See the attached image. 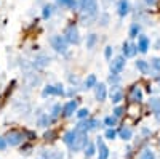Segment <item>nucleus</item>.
I'll return each mask as SVG.
<instances>
[{"label": "nucleus", "mask_w": 160, "mask_h": 159, "mask_svg": "<svg viewBox=\"0 0 160 159\" xmlns=\"http://www.w3.org/2000/svg\"><path fill=\"white\" fill-rule=\"evenodd\" d=\"M78 7L82 11V19L85 24H90L98 15V0H78Z\"/></svg>", "instance_id": "1"}, {"label": "nucleus", "mask_w": 160, "mask_h": 159, "mask_svg": "<svg viewBox=\"0 0 160 159\" xmlns=\"http://www.w3.org/2000/svg\"><path fill=\"white\" fill-rule=\"evenodd\" d=\"M5 140L8 143V146H19V145H22V141L26 140V137H24V132L10 130L5 135Z\"/></svg>", "instance_id": "2"}, {"label": "nucleus", "mask_w": 160, "mask_h": 159, "mask_svg": "<svg viewBox=\"0 0 160 159\" xmlns=\"http://www.w3.org/2000/svg\"><path fill=\"white\" fill-rule=\"evenodd\" d=\"M78 132V130H77ZM87 145H88V134H85V132H78L77 134V138L74 141V145L69 148L72 153H77V151H82L87 148Z\"/></svg>", "instance_id": "3"}, {"label": "nucleus", "mask_w": 160, "mask_h": 159, "mask_svg": "<svg viewBox=\"0 0 160 159\" xmlns=\"http://www.w3.org/2000/svg\"><path fill=\"white\" fill-rule=\"evenodd\" d=\"M64 39L68 40V44H74L77 45L80 42V35H78V29L75 24H69L68 28L64 29Z\"/></svg>", "instance_id": "4"}, {"label": "nucleus", "mask_w": 160, "mask_h": 159, "mask_svg": "<svg viewBox=\"0 0 160 159\" xmlns=\"http://www.w3.org/2000/svg\"><path fill=\"white\" fill-rule=\"evenodd\" d=\"M50 44L58 53H66L68 51V40L64 39V35H53L50 39Z\"/></svg>", "instance_id": "5"}, {"label": "nucleus", "mask_w": 160, "mask_h": 159, "mask_svg": "<svg viewBox=\"0 0 160 159\" xmlns=\"http://www.w3.org/2000/svg\"><path fill=\"white\" fill-rule=\"evenodd\" d=\"M99 125V122L96 121V119H83V121H80L78 122V125L75 127V130H78V132H85V134H88L90 130H95L96 127Z\"/></svg>", "instance_id": "6"}, {"label": "nucleus", "mask_w": 160, "mask_h": 159, "mask_svg": "<svg viewBox=\"0 0 160 159\" xmlns=\"http://www.w3.org/2000/svg\"><path fill=\"white\" fill-rule=\"evenodd\" d=\"M125 64H127L125 56H122V55H120V56H115V58L111 61V74L118 76L120 72L125 69Z\"/></svg>", "instance_id": "7"}, {"label": "nucleus", "mask_w": 160, "mask_h": 159, "mask_svg": "<svg viewBox=\"0 0 160 159\" xmlns=\"http://www.w3.org/2000/svg\"><path fill=\"white\" fill-rule=\"evenodd\" d=\"M50 95H56V97H64L66 92H64V87L61 84H56V85H47L42 92V97H50Z\"/></svg>", "instance_id": "8"}, {"label": "nucleus", "mask_w": 160, "mask_h": 159, "mask_svg": "<svg viewBox=\"0 0 160 159\" xmlns=\"http://www.w3.org/2000/svg\"><path fill=\"white\" fill-rule=\"evenodd\" d=\"M96 146H98V159H109V148L106 146V143L101 137H98L96 140Z\"/></svg>", "instance_id": "9"}, {"label": "nucleus", "mask_w": 160, "mask_h": 159, "mask_svg": "<svg viewBox=\"0 0 160 159\" xmlns=\"http://www.w3.org/2000/svg\"><path fill=\"white\" fill-rule=\"evenodd\" d=\"M128 100H130L131 103H136V104H139V101L142 100V90H141L138 85H133V87L130 88Z\"/></svg>", "instance_id": "10"}, {"label": "nucleus", "mask_w": 160, "mask_h": 159, "mask_svg": "<svg viewBox=\"0 0 160 159\" xmlns=\"http://www.w3.org/2000/svg\"><path fill=\"white\" fill-rule=\"evenodd\" d=\"M95 97L98 101H104L106 98H108V88H106V84L99 82L95 85Z\"/></svg>", "instance_id": "11"}, {"label": "nucleus", "mask_w": 160, "mask_h": 159, "mask_svg": "<svg viewBox=\"0 0 160 159\" xmlns=\"http://www.w3.org/2000/svg\"><path fill=\"white\" fill-rule=\"evenodd\" d=\"M109 97H111L112 103H120L123 100V92H122V88H120V85H112Z\"/></svg>", "instance_id": "12"}, {"label": "nucleus", "mask_w": 160, "mask_h": 159, "mask_svg": "<svg viewBox=\"0 0 160 159\" xmlns=\"http://www.w3.org/2000/svg\"><path fill=\"white\" fill-rule=\"evenodd\" d=\"M138 53V45L131 44V42H125L123 44V56L125 58H133Z\"/></svg>", "instance_id": "13"}, {"label": "nucleus", "mask_w": 160, "mask_h": 159, "mask_svg": "<svg viewBox=\"0 0 160 159\" xmlns=\"http://www.w3.org/2000/svg\"><path fill=\"white\" fill-rule=\"evenodd\" d=\"M75 111H77V100H71L62 106V114L66 117H71Z\"/></svg>", "instance_id": "14"}, {"label": "nucleus", "mask_w": 160, "mask_h": 159, "mask_svg": "<svg viewBox=\"0 0 160 159\" xmlns=\"http://www.w3.org/2000/svg\"><path fill=\"white\" fill-rule=\"evenodd\" d=\"M42 159H64V156L58 150H43L42 151Z\"/></svg>", "instance_id": "15"}, {"label": "nucleus", "mask_w": 160, "mask_h": 159, "mask_svg": "<svg viewBox=\"0 0 160 159\" xmlns=\"http://www.w3.org/2000/svg\"><path fill=\"white\" fill-rule=\"evenodd\" d=\"M77 134H78V132H77L75 129H74V130H69V132H66V134L62 135V141L71 148L72 145H74V141H75V138H77Z\"/></svg>", "instance_id": "16"}, {"label": "nucleus", "mask_w": 160, "mask_h": 159, "mask_svg": "<svg viewBox=\"0 0 160 159\" xmlns=\"http://www.w3.org/2000/svg\"><path fill=\"white\" fill-rule=\"evenodd\" d=\"M149 45H151V42H149L148 35H139L138 37V51L146 53V51H148V48H149Z\"/></svg>", "instance_id": "17"}, {"label": "nucleus", "mask_w": 160, "mask_h": 159, "mask_svg": "<svg viewBox=\"0 0 160 159\" xmlns=\"http://www.w3.org/2000/svg\"><path fill=\"white\" fill-rule=\"evenodd\" d=\"M125 113L130 116V117H133V119H138L139 117V114H141V108H139V104H136V103H131L128 108L125 109Z\"/></svg>", "instance_id": "18"}, {"label": "nucleus", "mask_w": 160, "mask_h": 159, "mask_svg": "<svg viewBox=\"0 0 160 159\" xmlns=\"http://www.w3.org/2000/svg\"><path fill=\"white\" fill-rule=\"evenodd\" d=\"M48 63H50V56L48 55H38L34 60V68H45Z\"/></svg>", "instance_id": "19"}, {"label": "nucleus", "mask_w": 160, "mask_h": 159, "mask_svg": "<svg viewBox=\"0 0 160 159\" xmlns=\"http://www.w3.org/2000/svg\"><path fill=\"white\" fill-rule=\"evenodd\" d=\"M136 68H138V71L141 74H148L151 71V64L146 61V60H138L136 61Z\"/></svg>", "instance_id": "20"}, {"label": "nucleus", "mask_w": 160, "mask_h": 159, "mask_svg": "<svg viewBox=\"0 0 160 159\" xmlns=\"http://www.w3.org/2000/svg\"><path fill=\"white\" fill-rule=\"evenodd\" d=\"M128 11H130V3H128V0H120V2H118V15L123 18V16L128 15Z\"/></svg>", "instance_id": "21"}, {"label": "nucleus", "mask_w": 160, "mask_h": 159, "mask_svg": "<svg viewBox=\"0 0 160 159\" xmlns=\"http://www.w3.org/2000/svg\"><path fill=\"white\" fill-rule=\"evenodd\" d=\"M118 135H120V138H122V140L128 141V140H131V137H133V132H131V129H128V127H123V129H120Z\"/></svg>", "instance_id": "22"}, {"label": "nucleus", "mask_w": 160, "mask_h": 159, "mask_svg": "<svg viewBox=\"0 0 160 159\" xmlns=\"http://www.w3.org/2000/svg\"><path fill=\"white\" fill-rule=\"evenodd\" d=\"M53 121H55V119H53L50 114H43L42 117L38 119V125H40V127H48Z\"/></svg>", "instance_id": "23"}, {"label": "nucleus", "mask_w": 160, "mask_h": 159, "mask_svg": "<svg viewBox=\"0 0 160 159\" xmlns=\"http://www.w3.org/2000/svg\"><path fill=\"white\" fill-rule=\"evenodd\" d=\"M96 84H98V82H96V76H95V74H90V76L87 77V81H85V87H83V88H95Z\"/></svg>", "instance_id": "24"}, {"label": "nucleus", "mask_w": 160, "mask_h": 159, "mask_svg": "<svg viewBox=\"0 0 160 159\" xmlns=\"http://www.w3.org/2000/svg\"><path fill=\"white\" fill-rule=\"evenodd\" d=\"M139 31H141V26H139L138 23H133V24L130 26V37H131V39L138 37V35H139Z\"/></svg>", "instance_id": "25"}, {"label": "nucleus", "mask_w": 160, "mask_h": 159, "mask_svg": "<svg viewBox=\"0 0 160 159\" xmlns=\"http://www.w3.org/2000/svg\"><path fill=\"white\" fill-rule=\"evenodd\" d=\"M96 42H98V35H96V34H90V35L87 37V48L91 50L93 47L96 45Z\"/></svg>", "instance_id": "26"}, {"label": "nucleus", "mask_w": 160, "mask_h": 159, "mask_svg": "<svg viewBox=\"0 0 160 159\" xmlns=\"http://www.w3.org/2000/svg\"><path fill=\"white\" fill-rule=\"evenodd\" d=\"M95 153H96V146H95L93 143H88L87 148H85V157L90 159L91 156H95Z\"/></svg>", "instance_id": "27"}, {"label": "nucleus", "mask_w": 160, "mask_h": 159, "mask_svg": "<svg viewBox=\"0 0 160 159\" xmlns=\"http://www.w3.org/2000/svg\"><path fill=\"white\" fill-rule=\"evenodd\" d=\"M61 7H68V8H75L77 7V0H56Z\"/></svg>", "instance_id": "28"}, {"label": "nucleus", "mask_w": 160, "mask_h": 159, "mask_svg": "<svg viewBox=\"0 0 160 159\" xmlns=\"http://www.w3.org/2000/svg\"><path fill=\"white\" fill-rule=\"evenodd\" d=\"M117 119L118 117H115V116H108L104 119V124L108 125L109 129H114V125H117Z\"/></svg>", "instance_id": "29"}, {"label": "nucleus", "mask_w": 160, "mask_h": 159, "mask_svg": "<svg viewBox=\"0 0 160 159\" xmlns=\"http://www.w3.org/2000/svg\"><path fill=\"white\" fill-rule=\"evenodd\" d=\"M61 111H62V106L58 103V104H55V106H53V109H51V113H50V116L53 117V119H56L59 114H61Z\"/></svg>", "instance_id": "30"}, {"label": "nucleus", "mask_w": 160, "mask_h": 159, "mask_svg": "<svg viewBox=\"0 0 160 159\" xmlns=\"http://www.w3.org/2000/svg\"><path fill=\"white\" fill-rule=\"evenodd\" d=\"M139 159H155V156H154V153L151 151V150H142V153L139 154Z\"/></svg>", "instance_id": "31"}, {"label": "nucleus", "mask_w": 160, "mask_h": 159, "mask_svg": "<svg viewBox=\"0 0 160 159\" xmlns=\"http://www.w3.org/2000/svg\"><path fill=\"white\" fill-rule=\"evenodd\" d=\"M88 114H90V111H88L87 108H82V109H78V111H77V117L80 119V121H83V119H88Z\"/></svg>", "instance_id": "32"}, {"label": "nucleus", "mask_w": 160, "mask_h": 159, "mask_svg": "<svg viewBox=\"0 0 160 159\" xmlns=\"http://www.w3.org/2000/svg\"><path fill=\"white\" fill-rule=\"evenodd\" d=\"M51 13H53V7H51V5H45V7H43V11H42L43 18L48 19V18L51 16Z\"/></svg>", "instance_id": "33"}, {"label": "nucleus", "mask_w": 160, "mask_h": 159, "mask_svg": "<svg viewBox=\"0 0 160 159\" xmlns=\"http://www.w3.org/2000/svg\"><path fill=\"white\" fill-rule=\"evenodd\" d=\"M149 104H151V108H152L155 113H158V111H160V109H158V108H160V100H158V98H152Z\"/></svg>", "instance_id": "34"}, {"label": "nucleus", "mask_w": 160, "mask_h": 159, "mask_svg": "<svg viewBox=\"0 0 160 159\" xmlns=\"http://www.w3.org/2000/svg\"><path fill=\"white\" fill-rule=\"evenodd\" d=\"M104 137L108 138V140H114L117 137V132L114 129H108V130H106V134H104Z\"/></svg>", "instance_id": "35"}, {"label": "nucleus", "mask_w": 160, "mask_h": 159, "mask_svg": "<svg viewBox=\"0 0 160 159\" xmlns=\"http://www.w3.org/2000/svg\"><path fill=\"white\" fill-rule=\"evenodd\" d=\"M43 138H45V140H50V141L55 140V138H56V132H55V130H47L45 135H43Z\"/></svg>", "instance_id": "36"}, {"label": "nucleus", "mask_w": 160, "mask_h": 159, "mask_svg": "<svg viewBox=\"0 0 160 159\" xmlns=\"http://www.w3.org/2000/svg\"><path fill=\"white\" fill-rule=\"evenodd\" d=\"M151 66H152L155 71H160V58H158V56L152 58V60H151Z\"/></svg>", "instance_id": "37"}, {"label": "nucleus", "mask_w": 160, "mask_h": 159, "mask_svg": "<svg viewBox=\"0 0 160 159\" xmlns=\"http://www.w3.org/2000/svg\"><path fill=\"white\" fill-rule=\"evenodd\" d=\"M112 51H114V48H112L111 45H108V47L104 48V56L108 58V60H111V58H112Z\"/></svg>", "instance_id": "38"}, {"label": "nucleus", "mask_w": 160, "mask_h": 159, "mask_svg": "<svg viewBox=\"0 0 160 159\" xmlns=\"http://www.w3.org/2000/svg\"><path fill=\"white\" fill-rule=\"evenodd\" d=\"M125 114V108H122V106H117V108L114 109V116L115 117H120V116H123Z\"/></svg>", "instance_id": "39"}, {"label": "nucleus", "mask_w": 160, "mask_h": 159, "mask_svg": "<svg viewBox=\"0 0 160 159\" xmlns=\"http://www.w3.org/2000/svg\"><path fill=\"white\" fill-rule=\"evenodd\" d=\"M109 82H111L112 85H118V82H120V77H118V76L111 74V76H109Z\"/></svg>", "instance_id": "40"}, {"label": "nucleus", "mask_w": 160, "mask_h": 159, "mask_svg": "<svg viewBox=\"0 0 160 159\" xmlns=\"http://www.w3.org/2000/svg\"><path fill=\"white\" fill-rule=\"evenodd\" d=\"M7 146H8V143H7L5 137H0V151H5Z\"/></svg>", "instance_id": "41"}, {"label": "nucleus", "mask_w": 160, "mask_h": 159, "mask_svg": "<svg viewBox=\"0 0 160 159\" xmlns=\"http://www.w3.org/2000/svg\"><path fill=\"white\" fill-rule=\"evenodd\" d=\"M24 137L28 138V140H34L35 138V134H34V132H31V130H26L24 132Z\"/></svg>", "instance_id": "42"}, {"label": "nucleus", "mask_w": 160, "mask_h": 159, "mask_svg": "<svg viewBox=\"0 0 160 159\" xmlns=\"http://www.w3.org/2000/svg\"><path fill=\"white\" fill-rule=\"evenodd\" d=\"M144 2H146V5H149V7H157L158 0H144Z\"/></svg>", "instance_id": "43"}, {"label": "nucleus", "mask_w": 160, "mask_h": 159, "mask_svg": "<svg viewBox=\"0 0 160 159\" xmlns=\"http://www.w3.org/2000/svg\"><path fill=\"white\" fill-rule=\"evenodd\" d=\"M101 21H102V23H101V24H102V26H106V24H108V15H104V16H102V19H101Z\"/></svg>", "instance_id": "44"}, {"label": "nucleus", "mask_w": 160, "mask_h": 159, "mask_svg": "<svg viewBox=\"0 0 160 159\" xmlns=\"http://www.w3.org/2000/svg\"><path fill=\"white\" fill-rule=\"evenodd\" d=\"M155 48L160 50V39H157V42H155Z\"/></svg>", "instance_id": "45"}]
</instances>
